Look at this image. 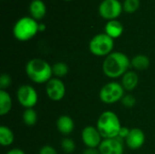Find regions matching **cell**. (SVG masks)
<instances>
[{
	"label": "cell",
	"instance_id": "6da1fadb",
	"mask_svg": "<svg viewBox=\"0 0 155 154\" xmlns=\"http://www.w3.org/2000/svg\"><path fill=\"white\" fill-rule=\"evenodd\" d=\"M130 65L131 61L125 54L113 52L105 57L103 63V72L107 77L115 79L127 73Z\"/></svg>",
	"mask_w": 155,
	"mask_h": 154
},
{
	"label": "cell",
	"instance_id": "7a4b0ae2",
	"mask_svg": "<svg viewBox=\"0 0 155 154\" xmlns=\"http://www.w3.org/2000/svg\"><path fill=\"white\" fill-rule=\"evenodd\" d=\"M25 73L28 78L35 84H45L52 79V66L44 59L34 58L27 62Z\"/></svg>",
	"mask_w": 155,
	"mask_h": 154
},
{
	"label": "cell",
	"instance_id": "3957f363",
	"mask_svg": "<svg viewBox=\"0 0 155 154\" xmlns=\"http://www.w3.org/2000/svg\"><path fill=\"white\" fill-rule=\"evenodd\" d=\"M96 128L101 133L103 139H111L118 137L122 125L116 113L111 111H106L99 116Z\"/></svg>",
	"mask_w": 155,
	"mask_h": 154
},
{
	"label": "cell",
	"instance_id": "277c9868",
	"mask_svg": "<svg viewBox=\"0 0 155 154\" xmlns=\"http://www.w3.org/2000/svg\"><path fill=\"white\" fill-rule=\"evenodd\" d=\"M39 23L31 16H23L19 18L13 27L15 38L21 42H26L35 37L39 32Z\"/></svg>",
	"mask_w": 155,
	"mask_h": 154
},
{
	"label": "cell",
	"instance_id": "5b68a950",
	"mask_svg": "<svg viewBox=\"0 0 155 154\" xmlns=\"http://www.w3.org/2000/svg\"><path fill=\"white\" fill-rule=\"evenodd\" d=\"M114 39L105 33L94 35L89 43V50L95 56H107L113 53Z\"/></svg>",
	"mask_w": 155,
	"mask_h": 154
},
{
	"label": "cell",
	"instance_id": "8992f818",
	"mask_svg": "<svg viewBox=\"0 0 155 154\" xmlns=\"http://www.w3.org/2000/svg\"><path fill=\"white\" fill-rule=\"evenodd\" d=\"M124 88L122 84L117 82H110L104 85L99 93L100 100L105 104H114L122 101L124 94Z\"/></svg>",
	"mask_w": 155,
	"mask_h": 154
},
{
	"label": "cell",
	"instance_id": "52a82bcc",
	"mask_svg": "<svg viewBox=\"0 0 155 154\" xmlns=\"http://www.w3.org/2000/svg\"><path fill=\"white\" fill-rule=\"evenodd\" d=\"M123 4L119 0H103L99 5V15L105 20H115L123 12Z\"/></svg>",
	"mask_w": 155,
	"mask_h": 154
},
{
	"label": "cell",
	"instance_id": "ba28073f",
	"mask_svg": "<svg viewBox=\"0 0 155 154\" xmlns=\"http://www.w3.org/2000/svg\"><path fill=\"white\" fill-rule=\"evenodd\" d=\"M16 97L18 103L25 109L34 108L38 102V93L36 90L29 84L21 85L17 90Z\"/></svg>",
	"mask_w": 155,
	"mask_h": 154
},
{
	"label": "cell",
	"instance_id": "9c48e42d",
	"mask_svg": "<svg viewBox=\"0 0 155 154\" xmlns=\"http://www.w3.org/2000/svg\"><path fill=\"white\" fill-rule=\"evenodd\" d=\"M45 92L50 100L58 102L64 97L66 88L63 81H61L59 78H52L46 83Z\"/></svg>",
	"mask_w": 155,
	"mask_h": 154
},
{
	"label": "cell",
	"instance_id": "30bf717a",
	"mask_svg": "<svg viewBox=\"0 0 155 154\" xmlns=\"http://www.w3.org/2000/svg\"><path fill=\"white\" fill-rule=\"evenodd\" d=\"M102 135L94 126H86L82 131V141L86 148L98 149L102 141Z\"/></svg>",
	"mask_w": 155,
	"mask_h": 154
},
{
	"label": "cell",
	"instance_id": "8fae6325",
	"mask_svg": "<svg viewBox=\"0 0 155 154\" xmlns=\"http://www.w3.org/2000/svg\"><path fill=\"white\" fill-rule=\"evenodd\" d=\"M100 154H124V147L123 140L119 137L104 139L98 147Z\"/></svg>",
	"mask_w": 155,
	"mask_h": 154
},
{
	"label": "cell",
	"instance_id": "7c38bea8",
	"mask_svg": "<svg viewBox=\"0 0 155 154\" xmlns=\"http://www.w3.org/2000/svg\"><path fill=\"white\" fill-rule=\"evenodd\" d=\"M126 145L132 150H138L145 143V134L139 128H134L130 131L128 137L125 139Z\"/></svg>",
	"mask_w": 155,
	"mask_h": 154
},
{
	"label": "cell",
	"instance_id": "4fadbf2b",
	"mask_svg": "<svg viewBox=\"0 0 155 154\" xmlns=\"http://www.w3.org/2000/svg\"><path fill=\"white\" fill-rule=\"evenodd\" d=\"M29 13L36 21L43 19L46 15V5L42 0H33L29 5Z\"/></svg>",
	"mask_w": 155,
	"mask_h": 154
},
{
	"label": "cell",
	"instance_id": "5bb4252c",
	"mask_svg": "<svg viewBox=\"0 0 155 154\" xmlns=\"http://www.w3.org/2000/svg\"><path fill=\"white\" fill-rule=\"evenodd\" d=\"M56 126L60 133L63 135H69L74 129V123L69 115H61L57 119Z\"/></svg>",
	"mask_w": 155,
	"mask_h": 154
},
{
	"label": "cell",
	"instance_id": "9a60e30c",
	"mask_svg": "<svg viewBox=\"0 0 155 154\" xmlns=\"http://www.w3.org/2000/svg\"><path fill=\"white\" fill-rule=\"evenodd\" d=\"M104 33L113 39L119 38L124 33V25L117 19L107 21L104 26Z\"/></svg>",
	"mask_w": 155,
	"mask_h": 154
},
{
	"label": "cell",
	"instance_id": "2e32d148",
	"mask_svg": "<svg viewBox=\"0 0 155 154\" xmlns=\"http://www.w3.org/2000/svg\"><path fill=\"white\" fill-rule=\"evenodd\" d=\"M139 83V76L134 71H128L122 76V85L126 91L134 90Z\"/></svg>",
	"mask_w": 155,
	"mask_h": 154
},
{
	"label": "cell",
	"instance_id": "e0dca14e",
	"mask_svg": "<svg viewBox=\"0 0 155 154\" xmlns=\"http://www.w3.org/2000/svg\"><path fill=\"white\" fill-rule=\"evenodd\" d=\"M12 108V98L5 90H0V114H7Z\"/></svg>",
	"mask_w": 155,
	"mask_h": 154
},
{
	"label": "cell",
	"instance_id": "ac0fdd59",
	"mask_svg": "<svg viewBox=\"0 0 155 154\" xmlns=\"http://www.w3.org/2000/svg\"><path fill=\"white\" fill-rule=\"evenodd\" d=\"M131 65L138 71L146 70L150 65V59L144 54H137L131 60Z\"/></svg>",
	"mask_w": 155,
	"mask_h": 154
},
{
	"label": "cell",
	"instance_id": "d6986e66",
	"mask_svg": "<svg viewBox=\"0 0 155 154\" xmlns=\"http://www.w3.org/2000/svg\"><path fill=\"white\" fill-rule=\"evenodd\" d=\"M15 141V134L10 128L2 125L0 127V143L2 146L6 147L11 145Z\"/></svg>",
	"mask_w": 155,
	"mask_h": 154
},
{
	"label": "cell",
	"instance_id": "ffe728a7",
	"mask_svg": "<svg viewBox=\"0 0 155 154\" xmlns=\"http://www.w3.org/2000/svg\"><path fill=\"white\" fill-rule=\"evenodd\" d=\"M23 121L27 126H34L37 122V113L34 108L25 109L23 113Z\"/></svg>",
	"mask_w": 155,
	"mask_h": 154
},
{
	"label": "cell",
	"instance_id": "44dd1931",
	"mask_svg": "<svg viewBox=\"0 0 155 154\" xmlns=\"http://www.w3.org/2000/svg\"><path fill=\"white\" fill-rule=\"evenodd\" d=\"M52 69H53V74L56 76V78H62L68 74V70H69L67 64L63 62L55 63L52 66Z\"/></svg>",
	"mask_w": 155,
	"mask_h": 154
},
{
	"label": "cell",
	"instance_id": "7402d4cb",
	"mask_svg": "<svg viewBox=\"0 0 155 154\" xmlns=\"http://www.w3.org/2000/svg\"><path fill=\"white\" fill-rule=\"evenodd\" d=\"M140 5V0H124L123 3V9L127 14H134L139 9Z\"/></svg>",
	"mask_w": 155,
	"mask_h": 154
},
{
	"label": "cell",
	"instance_id": "603a6c76",
	"mask_svg": "<svg viewBox=\"0 0 155 154\" xmlns=\"http://www.w3.org/2000/svg\"><path fill=\"white\" fill-rule=\"evenodd\" d=\"M61 147L64 152L71 153L75 150V143L72 139L65 138V139H63V141L61 142Z\"/></svg>",
	"mask_w": 155,
	"mask_h": 154
},
{
	"label": "cell",
	"instance_id": "cb8c5ba5",
	"mask_svg": "<svg viewBox=\"0 0 155 154\" xmlns=\"http://www.w3.org/2000/svg\"><path fill=\"white\" fill-rule=\"evenodd\" d=\"M12 83V79L8 74H2L0 77V88L1 90H5L7 87L10 86Z\"/></svg>",
	"mask_w": 155,
	"mask_h": 154
},
{
	"label": "cell",
	"instance_id": "d4e9b609",
	"mask_svg": "<svg viewBox=\"0 0 155 154\" xmlns=\"http://www.w3.org/2000/svg\"><path fill=\"white\" fill-rule=\"evenodd\" d=\"M121 102H122L123 105L125 106V107H127V108H132V107H134V106L135 105V103H136L135 98H134L133 95H131V94H126V95H124Z\"/></svg>",
	"mask_w": 155,
	"mask_h": 154
},
{
	"label": "cell",
	"instance_id": "484cf974",
	"mask_svg": "<svg viewBox=\"0 0 155 154\" xmlns=\"http://www.w3.org/2000/svg\"><path fill=\"white\" fill-rule=\"evenodd\" d=\"M39 154H57L55 149L50 145H45L40 149Z\"/></svg>",
	"mask_w": 155,
	"mask_h": 154
},
{
	"label": "cell",
	"instance_id": "4316f807",
	"mask_svg": "<svg viewBox=\"0 0 155 154\" xmlns=\"http://www.w3.org/2000/svg\"><path fill=\"white\" fill-rule=\"evenodd\" d=\"M130 129H128V128H126V127H122L121 128V130H120V133H119V135H118V137L120 138V139H126L127 137H128V135H129V133H130Z\"/></svg>",
	"mask_w": 155,
	"mask_h": 154
},
{
	"label": "cell",
	"instance_id": "83f0119b",
	"mask_svg": "<svg viewBox=\"0 0 155 154\" xmlns=\"http://www.w3.org/2000/svg\"><path fill=\"white\" fill-rule=\"evenodd\" d=\"M83 154H100V152L98 149H94V148H87L86 150L84 151Z\"/></svg>",
	"mask_w": 155,
	"mask_h": 154
},
{
	"label": "cell",
	"instance_id": "f1b7e54d",
	"mask_svg": "<svg viewBox=\"0 0 155 154\" xmlns=\"http://www.w3.org/2000/svg\"><path fill=\"white\" fill-rule=\"evenodd\" d=\"M5 154H25L24 151H22L21 149H17V148H15V149H12L10 151H8Z\"/></svg>",
	"mask_w": 155,
	"mask_h": 154
},
{
	"label": "cell",
	"instance_id": "f546056e",
	"mask_svg": "<svg viewBox=\"0 0 155 154\" xmlns=\"http://www.w3.org/2000/svg\"><path fill=\"white\" fill-rule=\"evenodd\" d=\"M38 28H39V32H43V31H45V24H43V23H39V26H38Z\"/></svg>",
	"mask_w": 155,
	"mask_h": 154
},
{
	"label": "cell",
	"instance_id": "4dcf8cb0",
	"mask_svg": "<svg viewBox=\"0 0 155 154\" xmlns=\"http://www.w3.org/2000/svg\"><path fill=\"white\" fill-rule=\"evenodd\" d=\"M64 1H66V2H69V1H72V0H64Z\"/></svg>",
	"mask_w": 155,
	"mask_h": 154
}]
</instances>
